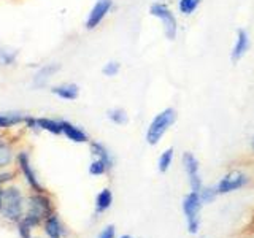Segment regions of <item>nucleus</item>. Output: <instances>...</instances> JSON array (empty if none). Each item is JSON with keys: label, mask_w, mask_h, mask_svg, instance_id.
<instances>
[{"label": "nucleus", "mask_w": 254, "mask_h": 238, "mask_svg": "<svg viewBox=\"0 0 254 238\" xmlns=\"http://www.w3.org/2000/svg\"><path fill=\"white\" fill-rule=\"evenodd\" d=\"M175 119H177V111L173 108H165L151 121L146 132V141L149 145H157L164 133L169 130V127L175 122Z\"/></svg>", "instance_id": "obj_1"}, {"label": "nucleus", "mask_w": 254, "mask_h": 238, "mask_svg": "<svg viewBox=\"0 0 254 238\" xmlns=\"http://www.w3.org/2000/svg\"><path fill=\"white\" fill-rule=\"evenodd\" d=\"M51 216V202L50 198H46L45 195H34L30 198L29 203V213L26 216L27 224H30L32 227L38 226L42 219L50 218Z\"/></svg>", "instance_id": "obj_2"}, {"label": "nucleus", "mask_w": 254, "mask_h": 238, "mask_svg": "<svg viewBox=\"0 0 254 238\" xmlns=\"http://www.w3.org/2000/svg\"><path fill=\"white\" fill-rule=\"evenodd\" d=\"M149 13H151V16H156V18L161 19L167 38L169 40L177 38L178 22H177V18H175V14L170 11L169 6L164 5V3H153L149 8Z\"/></svg>", "instance_id": "obj_3"}, {"label": "nucleus", "mask_w": 254, "mask_h": 238, "mask_svg": "<svg viewBox=\"0 0 254 238\" xmlns=\"http://www.w3.org/2000/svg\"><path fill=\"white\" fill-rule=\"evenodd\" d=\"M0 213L10 221H18L21 218V214H22V195L16 187L5 190V197H3L2 206H0Z\"/></svg>", "instance_id": "obj_4"}, {"label": "nucleus", "mask_w": 254, "mask_h": 238, "mask_svg": "<svg viewBox=\"0 0 254 238\" xmlns=\"http://www.w3.org/2000/svg\"><path fill=\"white\" fill-rule=\"evenodd\" d=\"M202 200L200 194L192 190L186 195L185 202H183V210H185L186 219H188V230L189 234H195L198 230V211H200Z\"/></svg>", "instance_id": "obj_5"}, {"label": "nucleus", "mask_w": 254, "mask_h": 238, "mask_svg": "<svg viewBox=\"0 0 254 238\" xmlns=\"http://www.w3.org/2000/svg\"><path fill=\"white\" fill-rule=\"evenodd\" d=\"M111 6H113V0H97L95 5L86 19V29H95L99 24L105 19V16L110 13Z\"/></svg>", "instance_id": "obj_6"}, {"label": "nucleus", "mask_w": 254, "mask_h": 238, "mask_svg": "<svg viewBox=\"0 0 254 238\" xmlns=\"http://www.w3.org/2000/svg\"><path fill=\"white\" fill-rule=\"evenodd\" d=\"M183 164H185V170L188 173L190 187H192V190H195V192H200L202 179H200V173H198V162H197V159L194 157V154L185 153V156H183Z\"/></svg>", "instance_id": "obj_7"}, {"label": "nucleus", "mask_w": 254, "mask_h": 238, "mask_svg": "<svg viewBox=\"0 0 254 238\" xmlns=\"http://www.w3.org/2000/svg\"><path fill=\"white\" fill-rule=\"evenodd\" d=\"M246 181H248V179H246V177H245L243 173H240V172H232V173L226 175V177L219 181L216 190H218V194L232 192V190H237V189L243 187L246 184Z\"/></svg>", "instance_id": "obj_8"}, {"label": "nucleus", "mask_w": 254, "mask_h": 238, "mask_svg": "<svg viewBox=\"0 0 254 238\" xmlns=\"http://www.w3.org/2000/svg\"><path fill=\"white\" fill-rule=\"evenodd\" d=\"M18 161H19V167H21V170L24 173V178H26V181L30 184V187L37 190L38 194H42L43 192V186L40 184V181L37 178V173L35 170L32 169V165H30V161H29V154L27 153H21L19 157H18Z\"/></svg>", "instance_id": "obj_9"}, {"label": "nucleus", "mask_w": 254, "mask_h": 238, "mask_svg": "<svg viewBox=\"0 0 254 238\" xmlns=\"http://www.w3.org/2000/svg\"><path fill=\"white\" fill-rule=\"evenodd\" d=\"M250 48V38H248V34L240 29L237 34V42L232 48V54H230V58H232V60H240L243 56L246 54V51H248Z\"/></svg>", "instance_id": "obj_10"}, {"label": "nucleus", "mask_w": 254, "mask_h": 238, "mask_svg": "<svg viewBox=\"0 0 254 238\" xmlns=\"http://www.w3.org/2000/svg\"><path fill=\"white\" fill-rule=\"evenodd\" d=\"M62 133L65 137L75 143H86L87 141V135L79 129V127L70 124L67 121H62Z\"/></svg>", "instance_id": "obj_11"}, {"label": "nucleus", "mask_w": 254, "mask_h": 238, "mask_svg": "<svg viewBox=\"0 0 254 238\" xmlns=\"http://www.w3.org/2000/svg\"><path fill=\"white\" fill-rule=\"evenodd\" d=\"M45 232L50 238H62V235L65 234V230H64V226L61 224L59 218L54 216V214H51L50 218H46Z\"/></svg>", "instance_id": "obj_12"}, {"label": "nucleus", "mask_w": 254, "mask_h": 238, "mask_svg": "<svg viewBox=\"0 0 254 238\" xmlns=\"http://www.w3.org/2000/svg\"><path fill=\"white\" fill-rule=\"evenodd\" d=\"M53 94H56L59 99H64V100H75L78 97V86L75 84L56 86L53 87Z\"/></svg>", "instance_id": "obj_13"}, {"label": "nucleus", "mask_w": 254, "mask_h": 238, "mask_svg": "<svg viewBox=\"0 0 254 238\" xmlns=\"http://www.w3.org/2000/svg\"><path fill=\"white\" fill-rule=\"evenodd\" d=\"M91 151H92V154L97 157V159H100V161H103L107 164V167H108V170L113 167V159H111V156H110V153H108V149L102 145V143H97V141H94L92 145H91Z\"/></svg>", "instance_id": "obj_14"}, {"label": "nucleus", "mask_w": 254, "mask_h": 238, "mask_svg": "<svg viewBox=\"0 0 254 238\" xmlns=\"http://www.w3.org/2000/svg\"><path fill=\"white\" fill-rule=\"evenodd\" d=\"M111 203H113V195H111L110 189H103L102 192L97 195V200H95V211L103 213L105 210L110 208Z\"/></svg>", "instance_id": "obj_15"}, {"label": "nucleus", "mask_w": 254, "mask_h": 238, "mask_svg": "<svg viewBox=\"0 0 254 238\" xmlns=\"http://www.w3.org/2000/svg\"><path fill=\"white\" fill-rule=\"evenodd\" d=\"M38 121V127L42 130L51 132V133H62V121H54V119H46V118H40Z\"/></svg>", "instance_id": "obj_16"}, {"label": "nucleus", "mask_w": 254, "mask_h": 238, "mask_svg": "<svg viewBox=\"0 0 254 238\" xmlns=\"http://www.w3.org/2000/svg\"><path fill=\"white\" fill-rule=\"evenodd\" d=\"M59 70V65H45V67H42L38 71H37V75H35V84H38V86H42V84H45L48 79H50V76H53L56 71Z\"/></svg>", "instance_id": "obj_17"}, {"label": "nucleus", "mask_w": 254, "mask_h": 238, "mask_svg": "<svg viewBox=\"0 0 254 238\" xmlns=\"http://www.w3.org/2000/svg\"><path fill=\"white\" fill-rule=\"evenodd\" d=\"M26 118H22L19 113H2L0 115V127L5 129V127H11L19 124L21 121H24Z\"/></svg>", "instance_id": "obj_18"}, {"label": "nucleus", "mask_w": 254, "mask_h": 238, "mask_svg": "<svg viewBox=\"0 0 254 238\" xmlns=\"http://www.w3.org/2000/svg\"><path fill=\"white\" fill-rule=\"evenodd\" d=\"M200 2L202 0H178V10L181 14L189 16L197 10Z\"/></svg>", "instance_id": "obj_19"}, {"label": "nucleus", "mask_w": 254, "mask_h": 238, "mask_svg": "<svg viewBox=\"0 0 254 238\" xmlns=\"http://www.w3.org/2000/svg\"><path fill=\"white\" fill-rule=\"evenodd\" d=\"M172 161H173V149L169 148L161 154V157H159V170L167 172L169 170V167L172 165Z\"/></svg>", "instance_id": "obj_20"}, {"label": "nucleus", "mask_w": 254, "mask_h": 238, "mask_svg": "<svg viewBox=\"0 0 254 238\" xmlns=\"http://www.w3.org/2000/svg\"><path fill=\"white\" fill-rule=\"evenodd\" d=\"M108 119L115 124H126L127 122V115L121 108H115L108 111Z\"/></svg>", "instance_id": "obj_21"}, {"label": "nucleus", "mask_w": 254, "mask_h": 238, "mask_svg": "<svg viewBox=\"0 0 254 238\" xmlns=\"http://www.w3.org/2000/svg\"><path fill=\"white\" fill-rule=\"evenodd\" d=\"M11 162V149L5 143H0V169Z\"/></svg>", "instance_id": "obj_22"}, {"label": "nucleus", "mask_w": 254, "mask_h": 238, "mask_svg": "<svg viewBox=\"0 0 254 238\" xmlns=\"http://www.w3.org/2000/svg\"><path fill=\"white\" fill-rule=\"evenodd\" d=\"M107 170H108L107 164L103 161H100V159H95V161L91 162V165H89V173L91 175H103Z\"/></svg>", "instance_id": "obj_23"}, {"label": "nucleus", "mask_w": 254, "mask_h": 238, "mask_svg": "<svg viewBox=\"0 0 254 238\" xmlns=\"http://www.w3.org/2000/svg\"><path fill=\"white\" fill-rule=\"evenodd\" d=\"M16 59V53L10 51V50H0V62L3 65H11Z\"/></svg>", "instance_id": "obj_24"}, {"label": "nucleus", "mask_w": 254, "mask_h": 238, "mask_svg": "<svg viewBox=\"0 0 254 238\" xmlns=\"http://www.w3.org/2000/svg\"><path fill=\"white\" fill-rule=\"evenodd\" d=\"M200 200H202V203H210L213 198H214V195L218 194V190H214V189H211V187H208V189H200Z\"/></svg>", "instance_id": "obj_25"}, {"label": "nucleus", "mask_w": 254, "mask_h": 238, "mask_svg": "<svg viewBox=\"0 0 254 238\" xmlns=\"http://www.w3.org/2000/svg\"><path fill=\"white\" fill-rule=\"evenodd\" d=\"M119 68H121V65H119L118 62H108L107 65L103 67V73L107 76H115V75H118Z\"/></svg>", "instance_id": "obj_26"}, {"label": "nucleus", "mask_w": 254, "mask_h": 238, "mask_svg": "<svg viewBox=\"0 0 254 238\" xmlns=\"http://www.w3.org/2000/svg\"><path fill=\"white\" fill-rule=\"evenodd\" d=\"M99 238H115V226H107L99 234Z\"/></svg>", "instance_id": "obj_27"}, {"label": "nucleus", "mask_w": 254, "mask_h": 238, "mask_svg": "<svg viewBox=\"0 0 254 238\" xmlns=\"http://www.w3.org/2000/svg\"><path fill=\"white\" fill-rule=\"evenodd\" d=\"M3 197H5V190L0 187V206H2V203H3Z\"/></svg>", "instance_id": "obj_28"}, {"label": "nucleus", "mask_w": 254, "mask_h": 238, "mask_svg": "<svg viewBox=\"0 0 254 238\" xmlns=\"http://www.w3.org/2000/svg\"><path fill=\"white\" fill-rule=\"evenodd\" d=\"M121 238H130V237H129V235H123Z\"/></svg>", "instance_id": "obj_29"}, {"label": "nucleus", "mask_w": 254, "mask_h": 238, "mask_svg": "<svg viewBox=\"0 0 254 238\" xmlns=\"http://www.w3.org/2000/svg\"><path fill=\"white\" fill-rule=\"evenodd\" d=\"M253 149H254V138H253Z\"/></svg>", "instance_id": "obj_30"}]
</instances>
